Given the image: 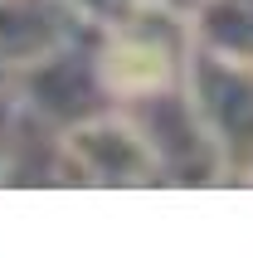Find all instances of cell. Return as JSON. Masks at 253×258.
<instances>
[{"label":"cell","mask_w":253,"mask_h":258,"mask_svg":"<svg viewBox=\"0 0 253 258\" xmlns=\"http://www.w3.org/2000/svg\"><path fill=\"white\" fill-rule=\"evenodd\" d=\"M107 73H112L117 88H151V83H161L170 73V58L151 39H122L107 54Z\"/></svg>","instance_id":"6da1fadb"}]
</instances>
